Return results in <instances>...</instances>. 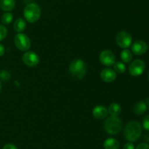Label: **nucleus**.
<instances>
[{"label": "nucleus", "instance_id": "1", "mask_svg": "<svg viewBox=\"0 0 149 149\" xmlns=\"http://www.w3.org/2000/svg\"><path fill=\"white\" fill-rule=\"evenodd\" d=\"M68 72L73 79L76 80H80L84 78L87 72V64L80 58L74 59L70 63L68 67Z\"/></svg>", "mask_w": 149, "mask_h": 149}, {"label": "nucleus", "instance_id": "2", "mask_svg": "<svg viewBox=\"0 0 149 149\" xmlns=\"http://www.w3.org/2000/svg\"><path fill=\"white\" fill-rule=\"evenodd\" d=\"M142 133V127L141 124L137 121H131L125 128L124 135L125 139L129 142H135L140 138Z\"/></svg>", "mask_w": 149, "mask_h": 149}, {"label": "nucleus", "instance_id": "3", "mask_svg": "<svg viewBox=\"0 0 149 149\" xmlns=\"http://www.w3.org/2000/svg\"><path fill=\"white\" fill-rule=\"evenodd\" d=\"M104 129L108 134L115 135L118 134L122 129L123 124L122 120L117 116H111L105 121Z\"/></svg>", "mask_w": 149, "mask_h": 149}, {"label": "nucleus", "instance_id": "4", "mask_svg": "<svg viewBox=\"0 0 149 149\" xmlns=\"http://www.w3.org/2000/svg\"><path fill=\"white\" fill-rule=\"evenodd\" d=\"M23 15L26 21L31 23L37 21L41 16V9L36 3H30L25 7Z\"/></svg>", "mask_w": 149, "mask_h": 149}, {"label": "nucleus", "instance_id": "5", "mask_svg": "<svg viewBox=\"0 0 149 149\" xmlns=\"http://www.w3.org/2000/svg\"><path fill=\"white\" fill-rule=\"evenodd\" d=\"M15 45L20 51H27L31 45V42L29 37L23 33H18L14 37Z\"/></svg>", "mask_w": 149, "mask_h": 149}, {"label": "nucleus", "instance_id": "6", "mask_svg": "<svg viewBox=\"0 0 149 149\" xmlns=\"http://www.w3.org/2000/svg\"><path fill=\"white\" fill-rule=\"evenodd\" d=\"M116 45L123 49H127L132 45V37L130 32L127 31L119 32L116 36Z\"/></svg>", "mask_w": 149, "mask_h": 149}, {"label": "nucleus", "instance_id": "7", "mask_svg": "<svg viewBox=\"0 0 149 149\" xmlns=\"http://www.w3.org/2000/svg\"><path fill=\"white\" fill-rule=\"evenodd\" d=\"M146 69V64L143 60L135 59L130 64L129 72L134 77L141 75L144 72Z\"/></svg>", "mask_w": 149, "mask_h": 149}, {"label": "nucleus", "instance_id": "8", "mask_svg": "<svg viewBox=\"0 0 149 149\" xmlns=\"http://www.w3.org/2000/svg\"><path fill=\"white\" fill-rule=\"evenodd\" d=\"M22 60L26 65L31 67L37 66L40 61L39 56L33 51H28L24 53L23 57H22Z\"/></svg>", "mask_w": 149, "mask_h": 149}, {"label": "nucleus", "instance_id": "9", "mask_svg": "<svg viewBox=\"0 0 149 149\" xmlns=\"http://www.w3.org/2000/svg\"><path fill=\"white\" fill-rule=\"evenodd\" d=\"M99 59L103 65L106 67L113 66L116 62V57L113 53L110 50H104L100 53L99 56Z\"/></svg>", "mask_w": 149, "mask_h": 149}, {"label": "nucleus", "instance_id": "10", "mask_svg": "<svg viewBox=\"0 0 149 149\" xmlns=\"http://www.w3.org/2000/svg\"><path fill=\"white\" fill-rule=\"evenodd\" d=\"M148 51V45L143 40L135 41L132 45V51L135 55L141 56Z\"/></svg>", "mask_w": 149, "mask_h": 149}, {"label": "nucleus", "instance_id": "11", "mask_svg": "<svg viewBox=\"0 0 149 149\" xmlns=\"http://www.w3.org/2000/svg\"><path fill=\"white\" fill-rule=\"evenodd\" d=\"M102 80L106 83H111L116 79V72L111 68H105L100 72Z\"/></svg>", "mask_w": 149, "mask_h": 149}, {"label": "nucleus", "instance_id": "12", "mask_svg": "<svg viewBox=\"0 0 149 149\" xmlns=\"http://www.w3.org/2000/svg\"><path fill=\"white\" fill-rule=\"evenodd\" d=\"M108 113V109L103 105H97L93 110V115L97 120L105 119Z\"/></svg>", "mask_w": 149, "mask_h": 149}, {"label": "nucleus", "instance_id": "13", "mask_svg": "<svg viewBox=\"0 0 149 149\" xmlns=\"http://www.w3.org/2000/svg\"><path fill=\"white\" fill-rule=\"evenodd\" d=\"M103 147L105 149H119L120 143L116 139L113 137H109L105 140L103 143Z\"/></svg>", "mask_w": 149, "mask_h": 149}, {"label": "nucleus", "instance_id": "14", "mask_svg": "<svg viewBox=\"0 0 149 149\" xmlns=\"http://www.w3.org/2000/svg\"><path fill=\"white\" fill-rule=\"evenodd\" d=\"M15 0H0V7L5 12H10L15 8Z\"/></svg>", "mask_w": 149, "mask_h": 149}, {"label": "nucleus", "instance_id": "15", "mask_svg": "<svg viewBox=\"0 0 149 149\" xmlns=\"http://www.w3.org/2000/svg\"><path fill=\"white\" fill-rule=\"evenodd\" d=\"M108 112L111 116H118L122 112V107L117 102H113L109 106Z\"/></svg>", "mask_w": 149, "mask_h": 149}, {"label": "nucleus", "instance_id": "16", "mask_svg": "<svg viewBox=\"0 0 149 149\" xmlns=\"http://www.w3.org/2000/svg\"><path fill=\"white\" fill-rule=\"evenodd\" d=\"M147 110V105L144 101H140L134 105L133 110L136 115H143Z\"/></svg>", "mask_w": 149, "mask_h": 149}, {"label": "nucleus", "instance_id": "17", "mask_svg": "<svg viewBox=\"0 0 149 149\" xmlns=\"http://www.w3.org/2000/svg\"><path fill=\"white\" fill-rule=\"evenodd\" d=\"M26 26H27V24H26V20L24 19L19 18L14 22L13 28H14V30L15 32H18V33H21L26 29Z\"/></svg>", "mask_w": 149, "mask_h": 149}, {"label": "nucleus", "instance_id": "18", "mask_svg": "<svg viewBox=\"0 0 149 149\" xmlns=\"http://www.w3.org/2000/svg\"><path fill=\"white\" fill-rule=\"evenodd\" d=\"M120 58L123 63H130L132 59V52L128 49H124L120 53Z\"/></svg>", "mask_w": 149, "mask_h": 149}, {"label": "nucleus", "instance_id": "19", "mask_svg": "<svg viewBox=\"0 0 149 149\" xmlns=\"http://www.w3.org/2000/svg\"><path fill=\"white\" fill-rule=\"evenodd\" d=\"M113 70L116 72L119 73V74L124 73L126 71V66H125V64L123 62H121V61H116V62H115L113 64Z\"/></svg>", "mask_w": 149, "mask_h": 149}, {"label": "nucleus", "instance_id": "20", "mask_svg": "<svg viewBox=\"0 0 149 149\" xmlns=\"http://www.w3.org/2000/svg\"><path fill=\"white\" fill-rule=\"evenodd\" d=\"M13 15L10 12H7V13H4L1 15V21L3 24L4 25H8L13 21Z\"/></svg>", "mask_w": 149, "mask_h": 149}, {"label": "nucleus", "instance_id": "21", "mask_svg": "<svg viewBox=\"0 0 149 149\" xmlns=\"http://www.w3.org/2000/svg\"><path fill=\"white\" fill-rule=\"evenodd\" d=\"M7 35V29L3 25H0V42L4 40Z\"/></svg>", "mask_w": 149, "mask_h": 149}, {"label": "nucleus", "instance_id": "22", "mask_svg": "<svg viewBox=\"0 0 149 149\" xmlns=\"http://www.w3.org/2000/svg\"><path fill=\"white\" fill-rule=\"evenodd\" d=\"M143 127L144 128V129L149 131V115H146L144 118L143 121Z\"/></svg>", "mask_w": 149, "mask_h": 149}, {"label": "nucleus", "instance_id": "23", "mask_svg": "<svg viewBox=\"0 0 149 149\" xmlns=\"http://www.w3.org/2000/svg\"><path fill=\"white\" fill-rule=\"evenodd\" d=\"M0 77H1V78L3 79V80H7L10 77V73L7 72V71H2L0 73Z\"/></svg>", "mask_w": 149, "mask_h": 149}, {"label": "nucleus", "instance_id": "24", "mask_svg": "<svg viewBox=\"0 0 149 149\" xmlns=\"http://www.w3.org/2000/svg\"><path fill=\"white\" fill-rule=\"evenodd\" d=\"M135 149H149V145L147 143H141L138 145Z\"/></svg>", "mask_w": 149, "mask_h": 149}, {"label": "nucleus", "instance_id": "25", "mask_svg": "<svg viewBox=\"0 0 149 149\" xmlns=\"http://www.w3.org/2000/svg\"><path fill=\"white\" fill-rule=\"evenodd\" d=\"M123 149H135V146L132 144V143L129 142V143H127L124 145Z\"/></svg>", "mask_w": 149, "mask_h": 149}, {"label": "nucleus", "instance_id": "26", "mask_svg": "<svg viewBox=\"0 0 149 149\" xmlns=\"http://www.w3.org/2000/svg\"><path fill=\"white\" fill-rule=\"evenodd\" d=\"M2 149H17V148L15 145L11 144V143H8V144H6L3 147Z\"/></svg>", "mask_w": 149, "mask_h": 149}, {"label": "nucleus", "instance_id": "27", "mask_svg": "<svg viewBox=\"0 0 149 149\" xmlns=\"http://www.w3.org/2000/svg\"><path fill=\"white\" fill-rule=\"evenodd\" d=\"M4 52H5V48L2 44L0 43V56H2L4 54Z\"/></svg>", "mask_w": 149, "mask_h": 149}, {"label": "nucleus", "instance_id": "28", "mask_svg": "<svg viewBox=\"0 0 149 149\" xmlns=\"http://www.w3.org/2000/svg\"><path fill=\"white\" fill-rule=\"evenodd\" d=\"M143 140L145 142H149V134H145L143 137Z\"/></svg>", "mask_w": 149, "mask_h": 149}, {"label": "nucleus", "instance_id": "29", "mask_svg": "<svg viewBox=\"0 0 149 149\" xmlns=\"http://www.w3.org/2000/svg\"><path fill=\"white\" fill-rule=\"evenodd\" d=\"M1 83L0 81V91H1Z\"/></svg>", "mask_w": 149, "mask_h": 149}, {"label": "nucleus", "instance_id": "30", "mask_svg": "<svg viewBox=\"0 0 149 149\" xmlns=\"http://www.w3.org/2000/svg\"><path fill=\"white\" fill-rule=\"evenodd\" d=\"M148 80H149V73H148Z\"/></svg>", "mask_w": 149, "mask_h": 149}, {"label": "nucleus", "instance_id": "31", "mask_svg": "<svg viewBox=\"0 0 149 149\" xmlns=\"http://www.w3.org/2000/svg\"><path fill=\"white\" fill-rule=\"evenodd\" d=\"M148 107H149V103H148Z\"/></svg>", "mask_w": 149, "mask_h": 149}]
</instances>
